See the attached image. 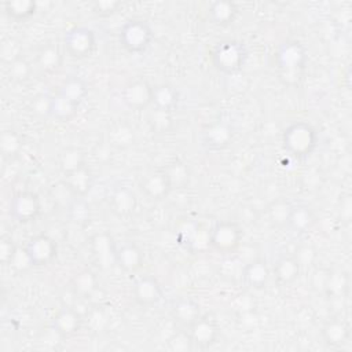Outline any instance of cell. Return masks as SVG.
Returning a JSON list of instances; mask_svg holds the SVG:
<instances>
[{
  "label": "cell",
  "mask_w": 352,
  "mask_h": 352,
  "mask_svg": "<svg viewBox=\"0 0 352 352\" xmlns=\"http://www.w3.org/2000/svg\"><path fill=\"white\" fill-rule=\"evenodd\" d=\"M275 63L282 81L296 85L300 82L307 65L305 48L297 40H287L275 52Z\"/></svg>",
  "instance_id": "obj_1"
},
{
  "label": "cell",
  "mask_w": 352,
  "mask_h": 352,
  "mask_svg": "<svg viewBox=\"0 0 352 352\" xmlns=\"http://www.w3.org/2000/svg\"><path fill=\"white\" fill-rule=\"evenodd\" d=\"M282 142L285 150L290 155L302 158L315 150L318 143V133L311 124L305 121H296L283 131Z\"/></svg>",
  "instance_id": "obj_2"
},
{
  "label": "cell",
  "mask_w": 352,
  "mask_h": 352,
  "mask_svg": "<svg viewBox=\"0 0 352 352\" xmlns=\"http://www.w3.org/2000/svg\"><path fill=\"white\" fill-rule=\"evenodd\" d=\"M246 48L238 40H221L212 52V60L217 70L224 74L238 73L246 62Z\"/></svg>",
  "instance_id": "obj_3"
},
{
  "label": "cell",
  "mask_w": 352,
  "mask_h": 352,
  "mask_svg": "<svg viewBox=\"0 0 352 352\" xmlns=\"http://www.w3.org/2000/svg\"><path fill=\"white\" fill-rule=\"evenodd\" d=\"M153 30L143 19H129L120 30V43L131 54L144 52L153 41Z\"/></svg>",
  "instance_id": "obj_4"
},
{
  "label": "cell",
  "mask_w": 352,
  "mask_h": 352,
  "mask_svg": "<svg viewBox=\"0 0 352 352\" xmlns=\"http://www.w3.org/2000/svg\"><path fill=\"white\" fill-rule=\"evenodd\" d=\"M242 241L241 227L231 220L217 221L209 231V245L220 253H231Z\"/></svg>",
  "instance_id": "obj_5"
},
{
  "label": "cell",
  "mask_w": 352,
  "mask_h": 352,
  "mask_svg": "<svg viewBox=\"0 0 352 352\" xmlns=\"http://www.w3.org/2000/svg\"><path fill=\"white\" fill-rule=\"evenodd\" d=\"M66 52L76 59L89 56L96 45V37L92 29L87 26H74L63 37Z\"/></svg>",
  "instance_id": "obj_6"
},
{
  "label": "cell",
  "mask_w": 352,
  "mask_h": 352,
  "mask_svg": "<svg viewBox=\"0 0 352 352\" xmlns=\"http://www.w3.org/2000/svg\"><path fill=\"white\" fill-rule=\"evenodd\" d=\"M41 210L38 197L30 191L15 194L10 202V214L18 223H30L37 219Z\"/></svg>",
  "instance_id": "obj_7"
},
{
  "label": "cell",
  "mask_w": 352,
  "mask_h": 352,
  "mask_svg": "<svg viewBox=\"0 0 352 352\" xmlns=\"http://www.w3.org/2000/svg\"><path fill=\"white\" fill-rule=\"evenodd\" d=\"M26 252L32 260L33 267H41L50 264L55 257L58 252L56 242L44 234L33 236L28 245H26Z\"/></svg>",
  "instance_id": "obj_8"
},
{
  "label": "cell",
  "mask_w": 352,
  "mask_h": 352,
  "mask_svg": "<svg viewBox=\"0 0 352 352\" xmlns=\"http://www.w3.org/2000/svg\"><path fill=\"white\" fill-rule=\"evenodd\" d=\"M153 87L143 78L129 82L122 91L124 103L132 110H143L151 104Z\"/></svg>",
  "instance_id": "obj_9"
},
{
  "label": "cell",
  "mask_w": 352,
  "mask_h": 352,
  "mask_svg": "<svg viewBox=\"0 0 352 352\" xmlns=\"http://www.w3.org/2000/svg\"><path fill=\"white\" fill-rule=\"evenodd\" d=\"M188 334L191 337V341L194 345H198L201 348H208L210 346L219 334V327L214 322L208 315H201L191 326L187 327Z\"/></svg>",
  "instance_id": "obj_10"
},
{
  "label": "cell",
  "mask_w": 352,
  "mask_h": 352,
  "mask_svg": "<svg viewBox=\"0 0 352 352\" xmlns=\"http://www.w3.org/2000/svg\"><path fill=\"white\" fill-rule=\"evenodd\" d=\"M133 298L143 307L155 305L162 298V289L158 280L151 275L139 278L132 287Z\"/></svg>",
  "instance_id": "obj_11"
},
{
  "label": "cell",
  "mask_w": 352,
  "mask_h": 352,
  "mask_svg": "<svg viewBox=\"0 0 352 352\" xmlns=\"http://www.w3.org/2000/svg\"><path fill=\"white\" fill-rule=\"evenodd\" d=\"M81 326V315L77 309L66 307L58 311L52 319L51 327L59 334L60 338H66L78 331Z\"/></svg>",
  "instance_id": "obj_12"
},
{
  "label": "cell",
  "mask_w": 352,
  "mask_h": 352,
  "mask_svg": "<svg viewBox=\"0 0 352 352\" xmlns=\"http://www.w3.org/2000/svg\"><path fill=\"white\" fill-rule=\"evenodd\" d=\"M140 187L142 191L151 199H162L172 190L164 169H158L146 175L140 182Z\"/></svg>",
  "instance_id": "obj_13"
},
{
  "label": "cell",
  "mask_w": 352,
  "mask_h": 352,
  "mask_svg": "<svg viewBox=\"0 0 352 352\" xmlns=\"http://www.w3.org/2000/svg\"><path fill=\"white\" fill-rule=\"evenodd\" d=\"M142 249L133 242H125L116 249V264L126 272L138 271L143 264Z\"/></svg>",
  "instance_id": "obj_14"
},
{
  "label": "cell",
  "mask_w": 352,
  "mask_h": 352,
  "mask_svg": "<svg viewBox=\"0 0 352 352\" xmlns=\"http://www.w3.org/2000/svg\"><path fill=\"white\" fill-rule=\"evenodd\" d=\"M91 248L92 253L96 258V261L103 267L107 268L113 264H116V246L113 243L111 236L107 232H100L94 235L91 239Z\"/></svg>",
  "instance_id": "obj_15"
},
{
  "label": "cell",
  "mask_w": 352,
  "mask_h": 352,
  "mask_svg": "<svg viewBox=\"0 0 352 352\" xmlns=\"http://www.w3.org/2000/svg\"><path fill=\"white\" fill-rule=\"evenodd\" d=\"M172 315L177 323L188 327L201 316V308L194 298L180 297L173 302Z\"/></svg>",
  "instance_id": "obj_16"
},
{
  "label": "cell",
  "mask_w": 352,
  "mask_h": 352,
  "mask_svg": "<svg viewBox=\"0 0 352 352\" xmlns=\"http://www.w3.org/2000/svg\"><path fill=\"white\" fill-rule=\"evenodd\" d=\"M179 91L170 84H158L153 87L151 104L155 110L170 113L177 107Z\"/></svg>",
  "instance_id": "obj_17"
},
{
  "label": "cell",
  "mask_w": 352,
  "mask_h": 352,
  "mask_svg": "<svg viewBox=\"0 0 352 352\" xmlns=\"http://www.w3.org/2000/svg\"><path fill=\"white\" fill-rule=\"evenodd\" d=\"M242 278L248 286L253 289H263L270 279V270L267 261L263 258L252 260L245 265Z\"/></svg>",
  "instance_id": "obj_18"
},
{
  "label": "cell",
  "mask_w": 352,
  "mask_h": 352,
  "mask_svg": "<svg viewBox=\"0 0 352 352\" xmlns=\"http://www.w3.org/2000/svg\"><path fill=\"white\" fill-rule=\"evenodd\" d=\"M204 139L205 143L212 148H224L232 140V128L226 121H217L206 128Z\"/></svg>",
  "instance_id": "obj_19"
},
{
  "label": "cell",
  "mask_w": 352,
  "mask_h": 352,
  "mask_svg": "<svg viewBox=\"0 0 352 352\" xmlns=\"http://www.w3.org/2000/svg\"><path fill=\"white\" fill-rule=\"evenodd\" d=\"M322 337L329 346H341L349 338V327L342 319L333 318L322 327Z\"/></svg>",
  "instance_id": "obj_20"
},
{
  "label": "cell",
  "mask_w": 352,
  "mask_h": 352,
  "mask_svg": "<svg viewBox=\"0 0 352 352\" xmlns=\"http://www.w3.org/2000/svg\"><path fill=\"white\" fill-rule=\"evenodd\" d=\"M109 205L116 214L129 216L136 208V198L128 187H118L113 191L109 199Z\"/></svg>",
  "instance_id": "obj_21"
},
{
  "label": "cell",
  "mask_w": 352,
  "mask_h": 352,
  "mask_svg": "<svg viewBox=\"0 0 352 352\" xmlns=\"http://www.w3.org/2000/svg\"><path fill=\"white\" fill-rule=\"evenodd\" d=\"M315 221V216L309 206L307 205H296L292 206L286 226L296 234H302L308 231Z\"/></svg>",
  "instance_id": "obj_22"
},
{
  "label": "cell",
  "mask_w": 352,
  "mask_h": 352,
  "mask_svg": "<svg viewBox=\"0 0 352 352\" xmlns=\"http://www.w3.org/2000/svg\"><path fill=\"white\" fill-rule=\"evenodd\" d=\"M63 182L74 192L76 197H82L91 190L94 177H92L91 170L87 168V165H84L73 172L66 173Z\"/></svg>",
  "instance_id": "obj_23"
},
{
  "label": "cell",
  "mask_w": 352,
  "mask_h": 352,
  "mask_svg": "<svg viewBox=\"0 0 352 352\" xmlns=\"http://www.w3.org/2000/svg\"><path fill=\"white\" fill-rule=\"evenodd\" d=\"M208 14L213 23L220 26H227L235 21L238 15V8H236V4L232 1L217 0L210 3Z\"/></svg>",
  "instance_id": "obj_24"
},
{
  "label": "cell",
  "mask_w": 352,
  "mask_h": 352,
  "mask_svg": "<svg viewBox=\"0 0 352 352\" xmlns=\"http://www.w3.org/2000/svg\"><path fill=\"white\" fill-rule=\"evenodd\" d=\"M301 264L296 256H283L274 265V275L280 285H289L297 279Z\"/></svg>",
  "instance_id": "obj_25"
},
{
  "label": "cell",
  "mask_w": 352,
  "mask_h": 352,
  "mask_svg": "<svg viewBox=\"0 0 352 352\" xmlns=\"http://www.w3.org/2000/svg\"><path fill=\"white\" fill-rule=\"evenodd\" d=\"M58 94L80 106L81 102L88 95V85L81 77L72 76L63 81Z\"/></svg>",
  "instance_id": "obj_26"
},
{
  "label": "cell",
  "mask_w": 352,
  "mask_h": 352,
  "mask_svg": "<svg viewBox=\"0 0 352 352\" xmlns=\"http://www.w3.org/2000/svg\"><path fill=\"white\" fill-rule=\"evenodd\" d=\"M77 110H78V104L73 103L72 100L66 99L59 94L56 96H52L51 99L50 116L56 121H60V122L70 121L77 114Z\"/></svg>",
  "instance_id": "obj_27"
},
{
  "label": "cell",
  "mask_w": 352,
  "mask_h": 352,
  "mask_svg": "<svg viewBox=\"0 0 352 352\" xmlns=\"http://www.w3.org/2000/svg\"><path fill=\"white\" fill-rule=\"evenodd\" d=\"M6 14L15 21H25L37 11V3L32 0H7L4 1Z\"/></svg>",
  "instance_id": "obj_28"
},
{
  "label": "cell",
  "mask_w": 352,
  "mask_h": 352,
  "mask_svg": "<svg viewBox=\"0 0 352 352\" xmlns=\"http://www.w3.org/2000/svg\"><path fill=\"white\" fill-rule=\"evenodd\" d=\"M37 63L45 72H54L62 65V52L54 44H45L37 54Z\"/></svg>",
  "instance_id": "obj_29"
},
{
  "label": "cell",
  "mask_w": 352,
  "mask_h": 352,
  "mask_svg": "<svg viewBox=\"0 0 352 352\" xmlns=\"http://www.w3.org/2000/svg\"><path fill=\"white\" fill-rule=\"evenodd\" d=\"M98 287V279L92 271L84 270L73 278V292L80 297H89Z\"/></svg>",
  "instance_id": "obj_30"
},
{
  "label": "cell",
  "mask_w": 352,
  "mask_h": 352,
  "mask_svg": "<svg viewBox=\"0 0 352 352\" xmlns=\"http://www.w3.org/2000/svg\"><path fill=\"white\" fill-rule=\"evenodd\" d=\"M59 164H60V169H62L63 175H66L69 172H73V170L85 165L84 153L77 147H67L60 154Z\"/></svg>",
  "instance_id": "obj_31"
},
{
  "label": "cell",
  "mask_w": 352,
  "mask_h": 352,
  "mask_svg": "<svg viewBox=\"0 0 352 352\" xmlns=\"http://www.w3.org/2000/svg\"><path fill=\"white\" fill-rule=\"evenodd\" d=\"M22 138L15 131H4L0 135V150L7 158L16 157L22 150Z\"/></svg>",
  "instance_id": "obj_32"
},
{
  "label": "cell",
  "mask_w": 352,
  "mask_h": 352,
  "mask_svg": "<svg viewBox=\"0 0 352 352\" xmlns=\"http://www.w3.org/2000/svg\"><path fill=\"white\" fill-rule=\"evenodd\" d=\"M164 172L168 176L172 190L184 187L190 180V172H188L187 166L182 162H173V164L168 165L166 168H164Z\"/></svg>",
  "instance_id": "obj_33"
},
{
  "label": "cell",
  "mask_w": 352,
  "mask_h": 352,
  "mask_svg": "<svg viewBox=\"0 0 352 352\" xmlns=\"http://www.w3.org/2000/svg\"><path fill=\"white\" fill-rule=\"evenodd\" d=\"M346 287H348V279H346L345 274L327 272L324 283H323V290H326L329 294L340 296L344 293V290Z\"/></svg>",
  "instance_id": "obj_34"
},
{
  "label": "cell",
  "mask_w": 352,
  "mask_h": 352,
  "mask_svg": "<svg viewBox=\"0 0 352 352\" xmlns=\"http://www.w3.org/2000/svg\"><path fill=\"white\" fill-rule=\"evenodd\" d=\"M8 73H10L12 80L22 82V81H26L30 77L32 66H30V63L26 59L19 56L18 59H15V60H12L10 63Z\"/></svg>",
  "instance_id": "obj_35"
},
{
  "label": "cell",
  "mask_w": 352,
  "mask_h": 352,
  "mask_svg": "<svg viewBox=\"0 0 352 352\" xmlns=\"http://www.w3.org/2000/svg\"><path fill=\"white\" fill-rule=\"evenodd\" d=\"M292 205L285 201H276L270 206V217L275 224H285L287 221Z\"/></svg>",
  "instance_id": "obj_36"
},
{
  "label": "cell",
  "mask_w": 352,
  "mask_h": 352,
  "mask_svg": "<svg viewBox=\"0 0 352 352\" xmlns=\"http://www.w3.org/2000/svg\"><path fill=\"white\" fill-rule=\"evenodd\" d=\"M69 214L74 221L84 223L89 217V206L81 198H74V201L69 205Z\"/></svg>",
  "instance_id": "obj_37"
},
{
  "label": "cell",
  "mask_w": 352,
  "mask_h": 352,
  "mask_svg": "<svg viewBox=\"0 0 352 352\" xmlns=\"http://www.w3.org/2000/svg\"><path fill=\"white\" fill-rule=\"evenodd\" d=\"M110 139L117 146H126L133 140V133H132V129L128 125L118 124L111 129Z\"/></svg>",
  "instance_id": "obj_38"
},
{
  "label": "cell",
  "mask_w": 352,
  "mask_h": 352,
  "mask_svg": "<svg viewBox=\"0 0 352 352\" xmlns=\"http://www.w3.org/2000/svg\"><path fill=\"white\" fill-rule=\"evenodd\" d=\"M120 7H121V3L116 0H96L91 3L92 11L100 16H109L114 14Z\"/></svg>",
  "instance_id": "obj_39"
},
{
  "label": "cell",
  "mask_w": 352,
  "mask_h": 352,
  "mask_svg": "<svg viewBox=\"0 0 352 352\" xmlns=\"http://www.w3.org/2000/svg\"><path fill=\"white\" fill-rule=\"evenodd\" d=\"M150 122L153 129L158 131V132H164L170 126V117L169 113L166 111H161V110H155L150 114Z\"/></svg>",
  "instance_id": "obj_40"
},
{
  "label": "cell",
  "mask_w": 352,
  "mask_h": 352,
  "mask_svg": "<svg viewBox=\"0 0 352 352\" xmlns=\"http://www.w3.org/2000/svg\"><path fill=\"white\" fill-rule=\"evenodd\" d=\"M10 267H12L16 271H26L30 267H33L32 260H30L25 248L23 249H19V248L16 249V252H15V254H14L11 263H10Z\"/></svg>",
  "instance_id": "obj_41"
},
{
  "label": "cell",
  "mask_w": 352,
  "mask_h": 352,
  "mask_svg": "<svg viewBox=\"0 0 352 352\" xmlns=\"http://www.w3.org/2000/svg\"><path fill=\"white\" fill-rule=\"evenodd\" d=\"M16 249L18 248L15 246V243L11 238L3 236L1 242H0V261L6 265H10Z\"/></svg>",
  "instance_id": "obj_42"
},
{
  "label": "cell",
  "mask_w": 352,
  "mask_h": 352,
  "mask_svg": "<svg viewBox=\"0 0 352 352\" xmlns=\"http://www.w3.org/2000/svg\"><path fill=\"white\" fill-rule=\"evenodd\" d=\"M169 345L175 351H187V349H192V346H194L188 331L187 333L186 331H180V333L175 334L169 340Z\"/></svg>",
  "instance_id": "obj_43"
},
{
  "label": "cell",
  "mask_w": 352,
  "mask_h": 352,
  "mask_svg": "<svg viewBox=\"0 0 352 352\" xmlns=\"http://www.w3.org/2000/svg\"><path fill=\"white\" fill-rule=\"evenodd\" d=\"M19 54H21V48H19L16 41L7 40V41L3 43V45H1V58H3V60L11 63L12 60H15L21 56Z\"/></svg>",
  "instance_id": "obj_44"
},
{
  "label": "cell",
  "mask_w": 352,
  "mask_h": 352,
  "mask_svg": "<svg viewBox=\"0 0 352 352\" xmlns=\"http://www.w3.org/2000/svg\"><path fill=\"white\" fill-rule=\"evenodd\" d=\"M51 96H47V95H40L37 96L33 103H32V107H33V111L37 113V114H41V116H50V109H51Z\"/></svg>",
  "instance_id": "obj_45"
}]
</instances>
